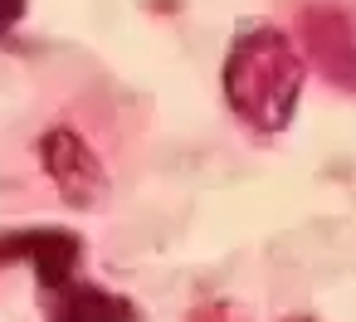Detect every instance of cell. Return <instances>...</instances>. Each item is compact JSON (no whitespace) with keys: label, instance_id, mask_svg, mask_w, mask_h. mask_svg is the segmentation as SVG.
<instances>
[{"label":"cell","instance_id":"6","mask_svg":"<svg viewBox=\"0 0 356 322\" xmlns=\"http://www.w3.org/2000/svg\"><path fill=\"white\" fill-rule=\"evenodd\" d=\"M288 322H317V317H288Z\"/></svg>","mask_w":356,"mask_h":322},{"label":"cell","instance_id":"4","mask_svg":"<svg viewBox=\"0 0 356 322\" xmlns=\"http://www.w3.org/2000/svg\"><path fill=\"white\" fill-rule=\"evenodd\" d=\"M49 322H137V307L122 293L93 283H64L49 293Z\"/></svg>","mask_w":356,"mask_h":322},{"label":"cell","instance_id":"2","mask_svg":"<svg viewBox=\"0 0 356 322\" xmlns=\"http://www.w3.org/2000/svg\"><path fill=\"white\" fill-rule=\"evenodd\" d=\"M40 156H44V171L54 176V186L69 205H93L103 195V186H108L103 161L93 156V147L74 127H49L40 142Z\"/></svg>","mask_w":356,"mask_h":322},{"label":"cell","instance_id":"1","mask_svg":"<svg viewBox=\"0 0 356 322\" xmlns=\"http://www.w3.org/2000/svg\"><path fill=\"white\" fill-rule=\"evenodd\" d=\"M302 74L307 64L278 25L244 20L225 54V98L254 132L268 137L293 122L298 98H302Z\"/></svg>","mask_w":356,"mask_h":322},{"label":"cell","instance_id":"5","mask_svg":"<svg viewBox=\"0 0 356 322\" xmlns=\"http://www.w3.org/2000/svg\"><path fill=\"white\" fill-rule=\"evenodd\" d=\"M20 15H25V0H0V30L20 25Z\"/></svg>","mask_w":356,"mask_h":322},{"label":"cell","instance_id":"3","mask_svg":"<svg viewBox=\"0 0 356 322\" xmlns=\"http://www.w3.org/2000/svg\"><path fill=\"white\" fill-rule=\"evenodd\" d=\"M79 234L69 230H54V225H40V230H10L0 234V264H30L44 283V293L64 288L69 273L79 268Z\"/></svg>","mask_w":356,"mask_h":322}]
</instances>
